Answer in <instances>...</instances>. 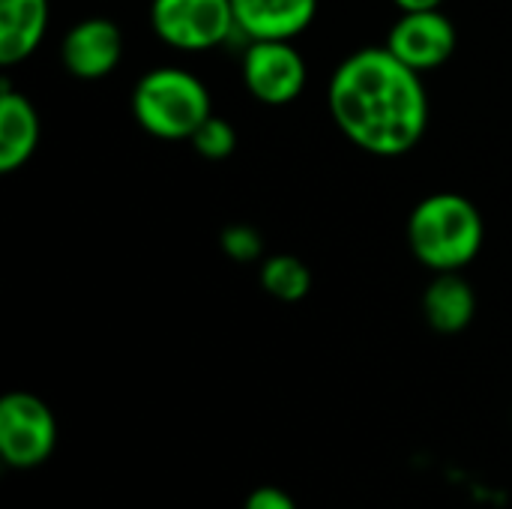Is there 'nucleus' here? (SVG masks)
Instances as JSON below:
<instances>
[{"instance_id":"1","label":"nucleus","mask_w":512,"mask_h":509,"mask_svg":"<svg viewBox=\"0 0 512 509\" xmlns=\"http://www.w3.org/2000/svg\"><path fill=\"white\" fill-rule=\"evenodd\" d=\"M327 105L342 135L381 159L411 153L429 126V96L420 72L387 45L348 54L330 78Z\"/></svg>"},{"instance_id":"2","label":"nucleus","mask_w":512,"mask_h":509,"mask_svg":"<svg viewBox=\"0 0 512 509\" xmlns=\"http://www.w3.org/2000/svg\"><path fill=\"white\" fill-rule=\"evenodd\" d=\"M483 240V213L465 195L435 192L411 210L408 246L432 273H459L480 255Z\"/></svg>"},{"instance_id":"3","label":"nucleus","mask_w":512,"mask_h":509,"mask_svg":"<svg viewBox=\"0 0 512 509\" xmlns=\"http://www.w3.org/2000/svg\"><path fill=\"white\" fill-rule=\"evenodd\" d=\"M135 123L162 141H186L213 114L210 93L198 75L180 66L150 69L132 90Z\"/></svg>"},{"instance_id":"4","label":"nucleus","mask_w":512,"mask_h":509,"mask_svg":"<svg viewBox=\"0 0 512 509\" xmlns=\"http://www.w3.org/2000/svg\"><path fill=\"white\" fill-rule=\"evenodd\" d=\"M150 24L177 51H210L240 33L231 0H153Z\"/></svg>"},{"instance_id":"5","label":"nucleus","mask_w":512,"mask_h":509,"mask_svg":"<svg viewBox=\"0 0 512 509\" xmlns=\"http://www.w3.org/2000/svg\"><path fill=\"white\" fill-rule=\"evenodd\" d=\"M57 447V420L48 402L15 390L0 399V459L9 468L30 471L51 459Z\"/></svg>"},{"instance_id":"6","label":"nucleus","mask_w":512,"mask_h":509,"mask_svg":"<svg viewBox=\"0 0 512 509\" xmlns=\"http://www.w3.org/2000/svg\"><path fill=\"white\" fill-rule=\"evenodd\" d=\"M243 84L264 105H291L306 87V60L291 39H252L246 42Z\"/></svg>"},{"instance_id":"7","label":"nucleus","mask_w":512,"mask_h":509,"mask_svg":"<svg viewBox=\"0 0 512 509\" xmlns=\"http://www.w3.org/2000/svg\"><path fill=\"white\" fill-rule=\"evenodd\" d=\"M456 27L441 9L429 12H402V18L390 27L387 48L417 72H429L444 66L456 51Z\"/></svg>"},{"instance_id":"8","label":"nucleus","mask_w":512,"mask_h":509,"mask_svg":"<svg viewBox=\"0 0 512 509\" xmlns=\"http://www.w3.org/2000/svg\"><path fill=\"white\" fill-rule=\"evenodd\" d=\"M60 60L69 75L99 81L123 60V33L111 18H84L63 36Z\"/></svg>"},{"instance_id":"9","label":"nucleus","mask_w":512,"mask_h":509,"mask_svg":"<svg viewBox=\"0 0 512 509\" xmlns=\"http://www.w3.org/2000/svg\"><path fill=\"white\" fill-rule=\"evenodd\" d=\"M237 30L252 39H294L318 15V0H231Z\"/></svg>"},{"instance_id":"10","label":"nucleus","mask_w":512,"mask_h":509,"mask_svg":"<svg viewBox=\"0 0 512 509\" xmlns=\"http://www.w3.org/2000/svg\"><path fill=\"white\" fill-rule=\"evenodd\" d=\"M39 144V114L24 93H15L9 81L0 87V174L18 171Z\"/></svg>"},{"instance_id":"11","label":"nucleus","mask_w":512,"mask_h":509,"mask_svg":"<svg viewBox=\"0 0 512 509\" xmlns=\"http://www.w3.org/2000/svg\"><path fill=\"white\" fill-rule=\"evenodd\" d=\"M48 0H0V63H24L45 39Z\"/></svg>"},{"instance_id":"12","label":"nucleus","mask_w":512,"mask_h":509,"mask_svg":"<svg viewBox=\"0 0 512 509\" xmlns=\"http://www.w3.org/2000/svg\"><path fill=\"white\" fill-rule=\"evenodd\" d=\"M423 315L435 333H462L477 315V294L471 282L459 273H435V279L423 291Z\"/></svg>"},{"instance_id":"13","label":"nucleus","mask_w":512,"mask_h":509,"mask_svg":"<svg viewBox=\"0 0 512 509\" xmlns=\"http://www.w3.org/2000/svg\"><path fill=\"white\" fill-rule=\"evenodd\" d=\"M261 285L282 303H297L312 291V273L297 255H270L261 264Z\"/></svg>"},{"instance_id":"14","label":"nucleus","mask_w":512,"mask_h":509,"mask_svg":"<svg viewBox=\"0 0 512 509\" xmlns=\"http://www.w3.org/2000/svg\"><path fill=\"white\" fill-rule=\"evenodd\" d=\"M189 141H192V147H195L204 159L219 162V159H228V156L234 153V147H237V129H234L225 117L210 114V117L201 123V129H198Z\"/></svg>"},{"instance_id":"15","label":"nucleus","mask_w":512,"mask_h":509,"mask_svg":"<svg viewBox=\"0 0 512 509\" xmlns=\"http://www.w3.org/2000/svg\"><path fill=\"white\" fill-rule=\"evenodd\" d=\"M222 249L228 258L240 261V264H249V261H258L261 252H264V237L249 228V225H228L222 231Z\"/></svg>"},{"instance_id":"16","label":"nucleus","mask_w":512,"mask_h":509,"mask_svg":"<svg viewBox=\"0 0 512 509\" xmlns=\"http://www.w3.org/2000/svg\"><path fill=\"white\" fill-rule=\"evenodd\" d=\"M243 509H297L294 498L279 489V486H258L255 492H249Z\"/></svg>"},{"instance_id":"17","label":"nucleus","mask_w":512,"mask_h":509,"mask_svg":"<svg viewBox=\"0 0 512 509\" xmlns=\"http://www.w3.org/2000/svg\"><path fill=\"white\" fill-rule=\"evenodd\" d=\"M402 12H429V9H441L444 0H393Z\"/></svg>"}]
</instances>
